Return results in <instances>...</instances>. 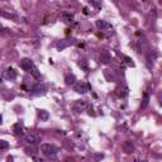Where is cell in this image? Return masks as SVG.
<instances>
[{
  "mask_svg": "<svg viewBox=\"0 0 162 162\" xmlns=\"http://www.w3.org/2000/svg\"><path fill=\"white\" fill-rule=\"evenodd\" d=\"M100 60H101V62H103V63H106V62H109V60H110V58H109V56H108V54H106V53H104V54H103V56H101V58H100Z\"/></svg>",
  "mask_w": 162,
  "mask_h": 162,
  "instance_id": "19",
  "label": "cell"
},
{
  "mask_svg": "<svg viewBox=\"0 0 162 162\" xmlns=\"http://www.w3.org/2000/svg\"><path fill=\"white\" fill-rule=\"evenodd\" d=\"M156 57H157V52H153V57H152V54H150V57L147 58V67L150 68V70L153 67V62L156 60Z\"/></svg>",
  "mask_w": 162,
  "mask_h": 162,
  "instance_id": "15",
  "label": "cell"
},
{
  "mask_svg": "<svg viewBox=\"0 0 162 162\" xmlns=\"http://www.w3.org/2000/svg\"><path fill=\"white\" fill-rule=\"evenodd\" d=\"M29 91H30V94L34 96H42L48 91V88L46 84H43V82H38V84L34 85Z\"/></svg>",
  "mask_w": 162,
  "mask_h": 162,
  "instance_id": "3",
  "label": "cell"
},
{
  "mask_svg": "<svg viewBox=\"0 0 162 162\" xmlns=\"http://www.w3.org/2000/svg\"><path fill=\"white\" fill-rule=\"evenodd\" d=\"M72 42H70V41H67V39H63V41H60L57 44H56V47H57V50L58 51H62V50H65L66 47H68L71 44Z\"/></svg>",
  "mask_w": 162,
  "mask_h": 162,
  "instance_id": "8",
  "label": "cell"
},
{
  "mask_svg": "<svg viewBox=\"0 0 162 162\" xmlns=\"http://www.w3.org/2000/svg\"><path fill=\"white\" fill-rule=\"evenodd\" d=\"M103 157H104V154H95V158H96V160H101Z\"/></svg>",
  "mask_w": 162,
  "mask_h": 162,
  "instance_id": "23",
  "label": "cell"
},
{
  "mask_svg": "<svg viewBox=\"0 0 162 162\" xmlns=\"http://www.w3.org/2000/svg\"><path fill=\"white\" fill-rule=\"evenodd\" d=\"M3 29H6V28H4L3 26H0V32H3Z\"/></svg>",
  "mask_w": 162,
  "mask_h": 162,
  "instance_id": "24",
  "label": "cell"
},
{
  "mask_svg": "<svg viewBox=\"0 0 162 162\" xmlns=\"http://www.w3.org/2000/svg\"><path fill=\"white\" fill-rule=\"evenodd\" d=\"M9 148V143L4 139H0V150H8Z\"/></svg>",
  "mask_w": 162,
  "mask_h": 162,
  "instance_id": "18",
  "label": "cell"
},
{
  "mask_svg": "<svg viewBox=\"0 0 162 162\" xmlns=\"http://www.w3.org/2000/svg\"><path fill=\"white\" fill-rule=\"evenodd\" d=\"M41 151H42V153L48 158H54L58 153V148L56 146H53V144H50V143H43L42 146H41Z\"/></svg>",
  "mask_w": 162,
  "mask_h": 162,
  "instance_id": "2",
  "label": "cell"
},
{
  "mask_svg": "<svg viewBox=\"0 0 162 162\" xmlns=\"http://www.w3.org/2000/svg\"><path fill=\"white\" fill-rule=\"evenodd\" d=\"M26 142H28L29 144H37L39 142V137L33 136V134H29V136L26 137Z\"/></svg>",
  "mask_w": 162,
  "mask_h": 162,
  "instance_id": "11",
  "label": "cell"
},
{
  "mask_svg": "<svg viewBox=\"0 0 162 162\" xmlns=\"http://www.w3.org/2000/svg\"><path fill=\"white\" fill-rule=\"evenodd\" d=\"M123 150L125 153H132L134 151V146L132 144V142H124L123 143Z\"/></svg>",
  "mask_w": 162,
  "mask_h": 162,
  "instance_id": "12",
  "label": "cell"
},
{
  "mask_svg": "<svg viewBox=\"0 0 162 162\" xmlns=\"http://www.w3.org/2000/svg\"><path fill=\"white\" fill-rule=\"evenodd\" d=\"M5 77L8 80H15L17 79V71L13 67H8L5 70Z\"/></svg>",
  "mask_w": 162,
  "mask_h": 162,
  "instance_id": "7",
  "label": "cell"
},
{
  "mask_svg": "<svg viewBox=\"0 0 162 162\" xmlns=\"http://www.w3.org/2000/svg\"><path fill=\"white\" fill-rule=\"evenodd\" d=\"M75 82H76V77H75V75L67 74V75H66V77H65V84L70 86V85H74Z\"/></svg>",
  "mask_w": 162,
  "mask_h": 162,
  "instance_id": "10",
  "label": "cell"
},
{
  "mask_svg": "<svg viewBox=\"0 0 162 162\" xmlns=\"http://www.w3.org/2000/svg\"><path fill=\"white\" fill-rule=\"evenodd\" d=\"M38 117H39L41 120H43V122H47L48 118H50V114H48V112H46V110H39Z\"/></svg>",
  "mask_w": 162,
  "mask_h": 162,
  "instance_id": "17",
  "label": "cell"
},
{
  "mask_svg": "<svg viewBox=\"0 0 162 162\" xmlns=\"http://www.w3.org/2000/svg\"><path fill=\"white\" fill-rule=\"evenodd\" d=\"M60 17L62 18V20H65V22H72V20H74V14H72V13H68V12H62Z\"/></svg>",
  "mask_w": 162,
  "mask_h": 162,
  "instance_id": "9",
  "label": "cell"
},
{
  "mask_svg": "<svg viewBox=\"0 0 162 162\" xmlns=\"http://www.w3.org/2000/svg\"><path fill=\"white\" fill-rule=\"evenodd\" d=\"M96 27H98L100 30H109L113 29V27L106 22V20H96Z\"/></svg>",
  "mask_w": 162,
  "mask_h": 162,
  "instance_id": "6",
  "label": "cell"
},
{
  "mask_svg": "<svg viewBox=\"0 0 162 162\" xmlns=\"http://www.w3.org/2000/svg\"><path fill=\"white\" fill-rule=\"evenodd\" d=\"M80 67H81V68H84L85 71H88V62H86L85 60H82V61L80 62Z\"/></svg>",
  "mask_w": 162,
  "mask_h": 162,
  "instance_id": "20",
  "label": "cell"
},
{
  "mask_svg": "<svg viewBox=\"0 0 162 162\" xmlns=\"http://www.w3.org/2000/svg\"><path fill=\"white\" fill-rule=\"evenodd\" d=\"M3 123V117H1V114H0V124Z\"/></svg>",
  "mask_w": 162,
  "mask_h": 162,
  "instance_id": "25",
  "label": "cell"
},
{
  "mask_svg": "<svg viewBox=\"0 0 162 162\" xmlns=\"http://www.w3.org/2000/svg\"><path fill=\"white\" fill-rule=\"evenodd\" d=\"M0 15L1 17H5V18H8V19H13V20H18V17H17L15 14H12V13H6L4 12V10H0Z\"/></svg>",
  "mask_w": 162,
  "mask_h": 162,
  "instance_id": "16",
  "label": "cell"
},
{
  "mask_svg": "<svg viewBox=\"0 0 162 162\" xmlns=\"http://www.w3.org/2000/svg\"><path fill=\"white\" fill-rule=\"evenodd\" d=\"M20 68H22L23 71H26V72H29L30 75H33L36 79H39L41 77V74H39V71H38V68L36 67V65L33 63L32 61L29 60V58H23L22 61H20Z\"/></svg>",
  "mask_w": 162,
  "mask_h": 162,
  "instance_id": "1",
  "label": "cell"
},
{
  "mask_svg": "<svg viewBox=\"0 0 162 162\" xmlns=\"http://www.w3.org/2000/svg\"><path fill=\"white\" fill-rule=\"evenodd\" d=\"M24 151H26V152H27V154H32V156H33L34 153H36V151H34V148H26V150H24Z\"/></svg>",
  "mask_w": 162,
  "mask_h": 162,
  "instance_id": "22",
  "label": "cell"
},
{
  "mask_svg": "<svg viewBox=\"0 0 162 162\" xmlns=\"http://www.w3.org/2000/svg\"><path fill=\"white\" fill-rule=\"evenodd\" d=\"M89 3H90L91 5H94L95 8H98V9H100V4H99L96 0H89Z\"/></svg>",
  "mask_w": 162,
  "mask_h": 162,
  "instance_id": "21",
  "label": "cell"
},
{
  "mask_svg": "<svg viewBox=\"0 0 162 162\" xmlns=\"http://www.w3.org/2000/svg\"><path fill=\"white\" fill-rule=\"evenodd\" d=\"M14 133H15V136H20V137L24 136V128L20 125V123L14 124Z\"/></svg>",
  "mask_w": 162,
  "mask_h": 162,
  "instance_id": "13",
  "label": "cell"
},
{
  "mask_svg": "<svg viewBox=\"0 0 162 162\" xmlns=\"http://www.w3.org/2000/svg\"><path fill=\"white\" fill-rule=\"evenodd\" d=\"M90 85L86 84L84 81H77L74 84V90L77 92V94H86V92L90 91Z\"/></svg>",
  "mask_w": 162,
  "mask_h": 162,
  "instance_id": "4",
  "label": "cell"
},
{
  "mask_svg": "<svg viewBox=\"0 0 162 162\" xmlns=\"http://www.w3.org/2000/svg\"><path fill=\"white\" fill-rule=\"evenodd\" d=\"M148 103H150V90H147L144 92V96H143V100H142V104H141V108L144 109L146 106L148 105Z\"/></svg>",
  "mask_w": 162,
  "mask_h": 162,
  "instance_id": "14",
  "label": "cell"
},
{
  "mask_svg": "<svg viewBox=\"0 0 162 162\" xmlns=\"http://www.w3.org/2000/svg\"><path fill=\"white\" fill-rule=\"evenodd\" d=\"M86 108H89V104L86 100H76L72 104V110H74L75 113H81V112H84Z\"/></svg>",
  "mask_w": 162,
  "mask_h": 162,
  "instance_id": "5",
  "label": "cell"
}]
</instances>
